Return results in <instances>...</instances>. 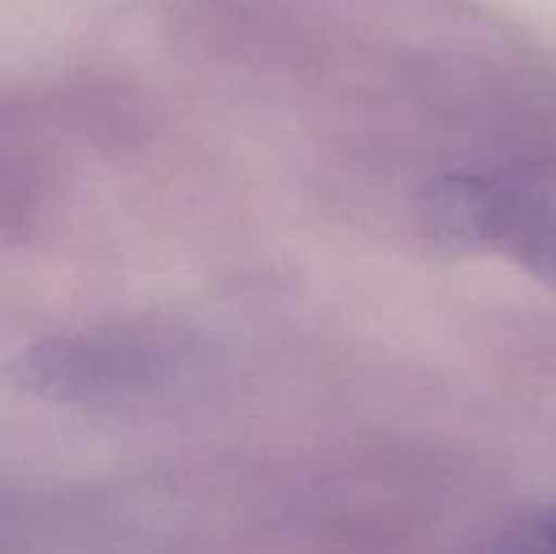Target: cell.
<instances>
[{"instance_id":"obj_1","label":"cell","mask_w":556,"mask_h":554,"mask_svg":"<svg viewBox=\"0 0 556 554\" xmlns=\"http://www.w3.org/2000/svg\"><path fill=\"white\" fill-rule=\"evenodd\" d=\"M210 369V348L193 331L166 324H109L36 342L16 362V378L43 400L134 407L201 386Z\"/></svg>"},{"instance_id":"obj_2","label":"cell","mask_w":556,"mask_h":554,"mask_svg":"<svg viewBox=\"0 0 556 554\" xmlns=\"http://www.w3.org/2000/svg\"><path fill=\"white\" fill-rule=\"evenodd\" d=\"M427 215L451 248L503 253L556 286V185L456 172L429 190Z\"/></svg>"},{"instance_id":"obj_3","label":"cell","mask_w":556,"mask_h":554,"mask_svg":"<svg viewBox=\"0 0 556 554\" xmlns=\"http://www.w3.org/2000/svg\"><path fill=\"white\" fill-rule=\"evenodd\" d=\"M486 546L494 554H556V508L530 516Z\"/></svg>"}]
</instances>
